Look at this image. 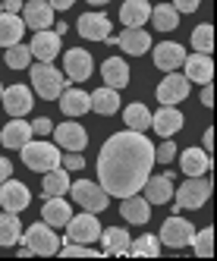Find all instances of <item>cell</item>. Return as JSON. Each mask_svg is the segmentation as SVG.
Instances as JSON below:
<instances>
[{
  "label": "cell",
  "mask_w": 217,
  "mask_h": 261,
  "mask_svg": "<svg viewBox=\"0 0 217 261\" xmlns=\"http://www.w3.org/2000/svg\"><path fill=\"white\" fill-rule=\"evenodd\" d=\"M154 167V145L148 136L126 129L104 142L98 154V182L107 195H135Z\"/></svg>",
  "instance_id": "1"
},
{
  "label": "cell",
  "mask_w": 217,
  "mask_h": 261,
  "mask_svg": "<svg viewBox=\"0 0 217 261\" xmlns=\"http://www.w3.org/2000/svg\"><path fill=\"white\" fill-rule=\"evenodd\" d=\"M19 151H22L25 167L35 173H47L53 167H60V151H57V145H50V142H32L29 139Z\"/></svg>",
  "instance_id": "2"
},
{
  "label": "cell",
  "mask_w": 217,
  "mask_h": 261,
  "mask_svg": "<svg viewBox=\"0 0 217 261\" xmlns=\"http://www.w3.org/2000/svg\"><path fill=\"white\" fill-rule=\"evenodd\" d=\"M32 85H35V91H38V98L57 101L60 91L66 88V79H63V72H57V66L38 60V63L32 66Z\"/></svg>",
  "instance_id": "3"
},
{
  "label": "cell",
  "mask_w": 217,
  "mask_h": 261,
  "mask_svg": "<svg viewBox=\"0 0 217 261\" xmlns=\"http://www.w3.org/2000/svg\"><path fill=\"white\" fill-rule=\"evenodd\" d=\"M173 195H176V211H183V208L186 211H198L211 198V179H205V176H189Z\"/></svg>",
  "instance_id": "4"
},
{
  "label": "cell",
  "mask_w": 217,
  "mask_h": 261,
  "mask_svg": "<svg viewBox=\"0 0 217 261\" xmlns=\"http://www.w3.org/2000/svg\"><path fill=\"white\" fill-rule=\"evenodd\" d=\"M19 239H25V249H29L32 255H57V249H60L57 230L47 227L44 220H41V223H32L29 230H22Z\"/></svg>",
  "instance_id": "5"
},
{
  "label": "cell",
  "mask_w": 217,
  "mask_h": 261,
  "mask_svg": "<svg viewBox=\"0 0 217 261\" xmlns=\"http://www.w3.org/2000/svg\"><path fill=\"white\" fill-rule=\"evenodd\" d=\"M69 195H72V201H76V204H82V211H92V214L104 211L107 208V198H111V195L101 189V182H88V179L69 182Z\"/></svg>",
  "instance_id": "6"
},
{
  "label": "cell",
  "mask_w": 217,
  "mask_h": 261,
  "mask_svg": "<svg viewBox=\"0 0 217 261\" xmlns=\"http://www.w3.org/2000/svg\"><path fill=\"white\" fill-rule=\"evenodd\" d=\"M192 236H195V227L186 220V217H167L164 220V227H160V246H170V249H183V246H189L192 242Z\"/></svg>",
  "instance_id": "7"
},
{
  "label": "cell",
  "mask_w": 217,
  "mask_h": 261,
  "mask_svg": "<svg viewBox=\"0 0 217 261\" xmlns=\"http://www.w3.org/2000/svg\"><path fill=\"white\" fill-rule=\"evenodd\" d=\"M98 236H101V223H98V217L92 211L66 220V239L69 242H88V246H92Z\"/></svg>",
  "instance_id": "8"
},
{
  "label": "cell",
  "mask_w": 217,
  "mask_h": 261,
  "mask_svg": "<svg viewBox=\"0 0 217 261\" xmlns=\"http://www.w3.org/2000/svg\"><path fill=\"white\" fill-rule=\"evenodd\" d=\"M29 201H32V195H29V189H25L19 179L10 176V179L0 182V208H4V211L19 214V211L29 208Z\"/></svg>",
  "instance_id": "9"
},
{
  "label": "cell",
  "mask_w": 217,
  "mask_h": 261,
  "mask_svg": "<svg viewBox=\"0 0 217 261\" xmlns=\"http://www.w3.org/2000/svg\"><path fill=\"white\" fill-rule=\"evenodd\" d=\"M189 98V79L179 76V72H167V79L157 85V101L160 104H179Z\"/></svg>",
  "instance_id": "10"
},
{
  "label": "cell",
  "mask_w": 217,
  "mask_h": 261,
  "mask_svg": "<svg viewBox=\"0 0 217 261\" xmlns=\"http://www.w3.org/2000/svg\"><path fill=\"white\" fill-rule=\"evenodd\" d=\"M0 104L7 107L10 117H25L32 110V88L29 85H10L4 95H0Z\"/></svg>",
  "instance_id": "11"
},
{
  "label": "cell",
  "mask_w": 217,
  "mask_h": 261,
  "mask_svg": "<svg viewBox=\"0 0 217 261\" xmlns=\"http://www.w3.org/2000/svg\"><path fill=\"white\" fill-rule=\"evenodd\" d=\"M63 66H66V76H69L72 82H85L88 76H92V69H95V66H92V54L82 50V47L66 50Z\"/></svg>",
  "instance_id": "12"
},
{
  "label": "cell",
  "mask_w": 217,
  "mask_h": 261,
  "mask_svg": "<svg viewBox=\"0 0 217 261\" xmlns=\"http://www.w3.org/2000/svg\"><path fill=\"white\" fill-rule=\"evenodd\" d=\"M32 57L35 60H41V63H50V60H57V50H60V35L57 32H50V29H41L38 35L32 38Z\"/></svg>",
  "instance_id": "13"
},
{
  "label": "cell",
  "mask_w": 217,
  "mask_h": 261,
  "mask_svg": "<svg viewBox=\"0 0 217 261\" xmlns=\"http://www.w3.org/2000/svg\"><path fill=\"white\" fill-rule=\"evenodd\" d=\"M22 22L35 32H41V29H50L53 22V10L47 0H29V4L22 7Z\"/></svg>",
  "instance_id": "14"
},
{
  "label": "cell",
  "mask_w": 217,
  "mask_h": 261,
  "mask_svg": "<svg viewBox=\"0 0 217 261\" xmlns=\"http://www.w3.org/2000/svg\"><path fill=\"white\" fill-rule=\"evenodd\" d=\"M183 60H186V50H183V44H176V41H160L154 47V66L164 69V72L179 69Z\"/></svg>",
  "instance_id": "15"
},
{
  "label": "cell",
  "mask_w": 217,
  "mask_h": 261,
  "mask_svg": "<svg viewBox=\"0 0 217 261\" xmlns=\"http://www.w3.org/2000/svg\"><path fill=\"white\" fill-rule=\"evenodd\" d=\"M145 201L148 204H167L173 198V176L164 173V176H148L145 179Z\"/></svg>",
  "instance_id": "16"
},
{
  "label": "cell",
  "mask_w": 217,
  "mask_h": 261,
  "mask_svg": "<svg viewBox=\"0 0 217 261\" xmlns=\"http://www.w3.org/2000/svg\"><path fill=\"white\" fill-rule=\"evenodd\" d=\"M151 129H154L157 136L170 139V136H176L179 129H183V114L173 110V104H164V107L157 110V117H151Z\"/></svg>",
  "instance_id": "17"
},
{
  "label": "cell",
  "mask_w": 217,
  "mask_h": 261,
  "mask_svg": "<svg viewBox=\"0 0 217 261\" xmlns=\"http://www.w3.org/2000/svg\"><path fill=\"white\" fill-rule=\"evenodd\" d=\"M53 136H57V145L66 148V151H85V145H88V133L79 123H60Z\"/></svg>",
  "instance_id": "18"
},
{
  "label": "cell",
  "mask_w": 217,
  "mask_h": 261,
  "mask_svg": "<svg viewBox=\"0 0 217 261\" xmlns=\"http://www.w3.org/2000/svg\"><path fill=\"white\" fill-rule=\"evenodd\" d=\"M79 35L88 41H104L111 35V19L104 13H85L79 19Z\"/></svg>",
  "instance_id": "19"
},
{
  "label": "cell",
  "mask_w": 217,
  "mask_h": 261,
  "mask_svg": "<svg viewBox=\"0 0 217 261\" xmlns=\"http://www.w3.org/2000/svg\"><path fill=\"white\" fill-rule=\"evenodd\" d=\"M120 19L126 29H142L151 19V4L148 0H126L123 10H120Z\"/></svg>",
  "instance_id": "20"
},
{
  "label": "cell",
  "mask_w": 217,
  "mask_h": 261,
  "mask_svg": "<svg viewBox=\"0 0 217 261\" xmlns=\"http://www.w3.org/2000/svg\"><path fill=\"white\" fill-rule=\"evenodd\" d=\"M186 79L205 85L214 79V63H211V54H195V57H186Z\"/></svg>",
  "instance_id": "21"
},
{
  "label": "cell",
  "mask_w": 217,
  "mask_h": 261,
  "mask_svg": "<svg viewBox=\"0 0 217 261\" xmlns=\"http://www.w3.org/2000/svg\"><path fill=\"white\" fill-rule=\"evenodd\" d=\"M114 41H117L126 54L139 57V54H145V50L151 47V35L145 32V29H126L123 35H114Z\"/></svg>",
  "instance_id": "22"
},
{
  "label": "cell",
  "mask_w": 217,
  "mask_h": 261,
  "mask_svg": "<svg viewBox=\"0 0 217 261\" xmlns=\"http://www.w3.org/2000/svg\"><path fill=\"white\" fill-rule=\"evenodd\" d=\"M88 104H92L95 114H101V117H114L117 110H120V91L111 88V85H104V88L95 91V95H88Z\"/></svg>",
  "instance_id": "23"
},
{
  "label": "cell",
  "mask_w": 217,
  "mask_h": 261,
  "mask_svg": "<svg viewBox=\"0 0 217 261\" xmlns=\"http://www.w3.org/2000/svg\"><path fill=\"white\" fill-rule=\"evenodd\" d=\"M101 76H104V85H111V88H126L129 85V66H126L123 57H107L104 60V69H101Z\"/></svg>",
  "instance_id": "24"
},
{
  "label": "cell",
  "mask_w": 217,
  "mask_h": 261,
  "mask_svg": "<svg viewBox=\"0 0 217 261\" xmlns=\"http://www.w3.org/2000/svg\"><path fill=\"white\" fill-rule=\"evenodd\" d=\"M60 110L66 117H82L92 110V104H88V95L82 88H63L60 91Z\"/></svg>",
  "instance_id": "25"
},
{
  "label": "cell",
  "mask_w": 217,
  "mask_h": 261,
  "mask_svg": "<svg viewBox=\"0 0 217 261\" xmlns=\"http://www.w3.org/2000/svg\"><path fill=\"white\" fill-rule=\"evenodd\" d=\"M69 211H72V208H69V204H66L60 195H50V198L44 201V208H41V217H44L47 227L57 230V227H66V220L72 217Z\"/></svg>",
  "instance_id": "26"
},
{
  "label": "cell",
  "mask_w": 217,
  "mask_h": 261,
  "mask_svg": "<svg viewBox=\"0 0 217 261\" xmlns=\"http://www.w3.org/2000/svg\"><path fill=\"white\" fill-rule=\"evenodd\" d=\"M22 32H25L22 16H16V13H0V47L19 44Z\"/></svg>",
  "instance_id": "27"
},
{
  "label": "cell",
  "mask_w": 217,
  "mask_h": 261,
  "mask_svg": "<svg viewBox=\"0 0 217 261\" xmlns=\"http://www.w3.org/2000/svg\"><path fill=\"white\" fill-rule=\"evenodd\" d=\"M179 164H183V173L186 176H205L211 170V154L202 151V148H186Z\"/></svg>",
  "instance_id": "28"
},
{
  "label": "cell",
  "mask_w": 217,
  "mask_h": 261,
  "mask_svg": "<svg viewBox=\"0 0 217 261\" xmlns=\"http://www.w3.org/2000/svg\"><path fill=\"white\" fill-rule=\"evenodd\" d=\"M148 208H151V204L145 201V198H139V195H126L123 204H120V214H123L126 223H148V217H151Z\"/></svg>",
  "instance_id": "29"
},
{
  "label": "cell",
  "mask_w": 217,
  "mask_h": 261,
  "mask_svg": "<svg viewBox=\"0 0 217 261\" xmlns=\"http://www.w3.org/2000/svg\"><path fill=\"white\" fill-rule=\"evenodd\" d=\"M29 139H32V126H29L22 117H16L13 123H7L4 133H0V142H4L7 148H22Z\"/></svg>",
  "instance_id": "30"
},
{
  "label": "cell",
  "mask_w": 217,
  "mask_h": 261,
  "mask_svg": "<svg viewBox=\"0 0 217 261\" xmlns=\"http://www.w3.org/2000/svg\"><path fill=\"white\" fill-rule=\"evenodd\" d=\"M101 242H104V255L111 252V255H126L129 252V233L126 230H120V227H107V230H101V236H98Z\"/></svg>",
  "instance_id": "31"
},
{
  "label": "cell",
  "mask_w": 217,
  "mask_h": 261,
  "mask_svg": "<svg viewBox=\"0 0 217 261\" xmlns=\"http://www.w3.org/2000/svg\"><path fill=\"white\" fill-rule=\"evenodd\" d=\"M151 22L157 32H173L179 22V13L173 4H157V7H151Z\"/></svg>",
  "instance_id": "32"
},
{
  "label": "cell",
  "mask_w": 217,
  "mask_h": 261,
  "mask_svg": "<svg viewBox=\"0 0 217 261\" xmlns=\"http://www.w3.org/2000/svg\"><path fill=\"white\" fill-rule=\"evenodd\" d=\"M41 192H44V198L69 192V176H66V170H60V167L47 170V173H44V182H41Z\"/></svg>",
  "instance_id": "33"
},
{
  "label": "cell",
  "mask_w": 217,
  "mask_h": 261,
  "mask_svg": "<svg viewBox=\"0 0 217 261\" xmlns=\"http://www.w3.org/2000/svg\"><path fill=\"white\" fill-rule=\"evenodd\" d=\"M22 236V223H19V214H0V246H16Z\"/></svg>",
  "instance_id": "34"
},
{
  "label": "cell",
  "mask_w": 217,
  "mask_h": 261,
  "mask_svg": "<svg viewBox=\"0 0 217 261\" xmlns=\"http://www.w3.org/2000/svg\"><path fill=\"white\" fill-rule=\"evenodd\" d=\"M123 117H126V126L135 129V133L151 129V114H148V107H145V104H129V107L123 110Z\"/></svg>",
  "instance_id": "35"
},
{
  "label": "cell",
  "mask_w": 217,
  "mask_h": 261,
  "mask_svg": "<svg viewBox=\"0 0 217 261\" xmlns=\"http://www.w3.org/2000/svg\"><path fill=\"white\" fill-rule=\"evenodd\" d=\"M132 255H145V258H157L160 255V239L157 236H139L135 242H129Z\"/></svg>",
  "instance_id": "36"
},
{
  "label": "cell",
  "mask_w": 217,
  "mask_h": 261,
  "mask_svg": "<svg viewBox=\"0 0 217 261\" xmlns=\"http://www.w3.org/2000/svg\"><path fill=\"white\" fill-rule=\"evenodd\" d=\"M32 63V50L25 44H10L7 47V66L10 69H25Z\"/></svg>",
  "instance_id": "37"
},
{
  "label": "cell",
  "mask_w": 217,
  "mask_h": 261,
  "mask_svg": "<svg viewBox=\"0 0 217 261\" xmlns=\"http://www.w3.org/2000/svg\"><path fill=\"white\" fill-rule=\"evenodd\" d=\"M189 246L195 249L198 258H211V255H214V230L208 227V230H202V233H195Z\"/></svg>",
  "instance_id": "38"
},
{
  "label": "cell",
  "mask_w": 217,
  "mask_h": 261,
  "mask_svg": "<svg viewBox=\"0 0 217 261\" xmlns=\"http://www.w3.org/2000/svg\"><path fill=\"white\" fill-rule=\"evenodd\" d=\"M192 44H195L198 54H211V50H214V29H211L208 22L198 25V29L192 32Z\"/></svg>",
  "instance_id": "39"
},
{
  "label": "cell",
  "mask_w": 217,
  "mask_h": 261,
  "mask_svg": "<svg viewBox=\"0 0 217 261\" xmlns=\"http://www.w3.org/2000/svg\"><path fill=\"white\" fill-rule=\"evenodd\" d=\"M60 255H66V258H79V255H85V258H95L98 252L88 246V242H72V246H66V249H57Z\"/></svg>",
  "instance_id": "40"
},
{
  "label": "cell",
  "mask_w": 217,
  "mask_h": 261,
  "mask_svg": "<svg viewBox=\"0 0 217 261\" xmlns=\"http://www.w3.org/2000/svg\"><path fill=\"white\" fill-rule=\"evenodd\" d=\"M173 158H176V145H173L170 139H167L164 145H160V148H154V161H160V164H170Z\"/></svg>",
  "instance_id": "41"
},
{
  "label": "cell",
  "mask_w": 217,
  "mask_h": 261,
  "mask_svg": "<svg viewBox=\"0 0 217 261\" xmlns=\"http://www.w3.org/2000/svg\"><path fill=\"white\" fill-rule=\"evenodd\" d=\"M32 126V136H47V133H53V126H50V120H35V123H29Z\"/></svg>",
  "instance_id": "42"
},
{
  "label": "cell",
  "mask_w": 217,
  "mask_h": 261,
  "mask_svg": "<svg viewBox=\"0 0 217 261\" xmlns=\"http://www.w3.org/2000/svg\"><path fill=\"white\" fill-rule=\"evenodd\" d=\"M60 161H63L66 170H82V164H85V161L79 158V151H69V154H66V158H60Z\"/></svg>",
  "instance_id": "43"
},
{
  "label": "cell",
  "mask_w": 217,
  "mask_h": 261,
  "mask_svg": "<svg viewBox=\"0 0 217 261\" xmlns=\"http://www.w3.org/2000/svg\"><path fill=\"white\" fill-rule=\"evenodd\" d=\"M198 4H202V0H173L176 13H195V10H198Z\"/></svg>",
  "instance_id": "44"
},
{
  "label": "cell",
  "mask_w": 217,
  "mask_h": 261,
  "mask_svg": "<svg viewBox=\"0 0 217 261\" xmlns=\"http://www.w3.org/2000/svg\"><path fill=\"white\" fill-rule=\"evenodd\" d=\"M10 176H13V164H10L7 158H0V182L10 179Z\"/></svg>",
  "instance_id": "45"
},
{
  "label": "cell",
  "mask_w": 217,
  "mask_h": 261,
  "mask_svg": "<svg viewBox=\"0 0 217 261\" xmlns=\"http://www.w3.org/2000/svg\"><path fill=\"white\" fill-rule=\"evenodd\" d=\"M202 104H205V107L214 104V88H211V82H205V88H202Z\"/></svg>",
  "instance_id": "46"
},
{
  "label": "cell",
  "mask_w": 217,
  "mask_h": 261,
  "mask_svg": "<svg viewBox=\"0 0 217 261\" xmlns=\"http://www.w3.org/2000/svg\"><path fill=\"white\" fill-rule=\"evenodd\" d=\"M202 142H205V151L211 154V148H214V129H205V133H202Z\"/></svg>",
  "instance_id": "47"
},
{
  "label": "cell",
  "mask_w": 217,
  "mask_h": 261,
  "mask_svg": "<svg viewBox=\"0 0 217 261\" xmlns=\"http://www.w3.org/2000/svg\"><path fill=\"white\" fill-rule=\"evenodd\" d=\"M47 4H50V10H69L76 0H47Z\"/></svg>",
  "instance_id": "48"
},
{
  "label": "cell",
  "mask_w": 217,
  "mask_h": 261,
  "mask_svg": "<svg viewBox=\"0 0 217 261\" xmlns=\"http://www.w3.org/2000/svg\"><path fill=\"white\" fill-rule=\"evenodd\" d=\"M88 4H92V7H101V4H107V0H88Z\"/></svg>",
  "instance_id": "49"
},
{
  "label": "cell",
  "mask_w": 217,
  "mask_h": 261,
  "mask_svg": "<svg viewBox=\"0 0 217 261\" xmlns=\"http://www.w3.org/2000/svg\"><path fill=\"white\" fill-rule=\"evenodd\" d=\"M0 13H4V4H0Z\"/></svg>",
  "instance_id": "50"
},
{
  "label": "cell",
  "mask_w": 217,
  "mask_h": 261,
  "mask_svg": "<svg viewBox=\"0 0 217 261\" xmlns=\"http://www.w3.org/2000/svg\"><path fill=\"white\" fill-rule=\"evenodd\" d=\"M0 95H4V88H0Z\"/></svg>",
  "instance_id": "51"
}]
</instances>
